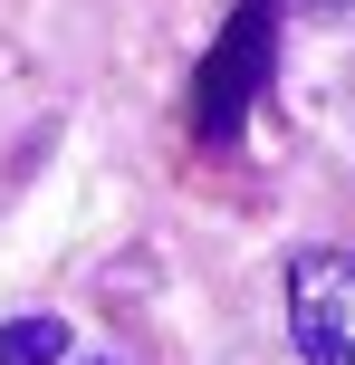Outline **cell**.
Instances as JSON below:
<instances>
[{
  "label": "cell",
  "mask_w": 355,
  "mask_h": 365,
  "mask_svg": "<svg viewBox=\"0 0 355 365\" xmlns=\"http://www.w3.org/2000/svg\"><path fill=\"white\" fill-rule=\"evenodd\" d=\"M68 356V327L58 317H10L0 327V365H58Z\"/></svg>",
  "instance_id": "3957f363"
},
{
  "label": "cell",
  "mask_w": 355,
  "mask_h": 365,
  "mask_svg": "<svg viewBox=\"0 0 355 365\" xmlns=\"http://www.w3.org/2000/svg\"><path fill=\"white\" fill-rule=\"evenodd\" d=\"M269 19H279V0H240V19L221 29V48H211V68H202V135L240 125L250 87H260V68H269Z\"/></svg>",
  "instance_id": "7a4b0ae2"
},
{
  "label": "cell",
  "mask_w": 355,
  "mask_h": 365,
  "mask_svg": "<svg viewBox=\"0 0 355 365\" xmlns=\"http://www.w3.org/2000/svg\"><path fill=\"white\" fill-rule=\"evenodd\" d=\"M288 336L307 365H355V259L346 250L288 259Z\"/></svg>",
  "instance_id": "6da1fadb"
}]
</instances>
